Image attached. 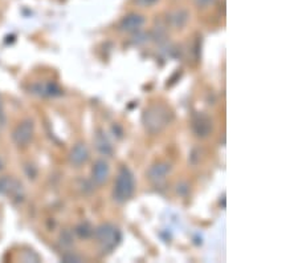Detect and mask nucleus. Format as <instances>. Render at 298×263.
Returning a JSON list of instances; mask_svg holds the SVG:
<instances>
[{"label":"nucleus","mask_w":298,"mask_h":263,"mask_svg":"<svg viewBox=\"0 0 298 263\" xmlns=\"http://www.w3.org/2000/svg\"><path fill=\"white\" fill-rule=\"evenodd\" d=\"M32 134H34V124L30 121H26L18 126V129L14 132V141L19 146H24L30 141Z\"/></svg>","instance_id":"5"},{"label":"nucleus","mask_w":298,"mask_h":263,"mask_svg":"<svg viewBox=\"0 0 298 263\" xmlns=\"http://www.w3.org/2000/svg\"><path fill=\"white\" fill-rule=\"evenodd\" d=\"M171 120H172V113L163 104L151 105L144 112V116H142L144 128L152 134L158 133L162 129H164L170 124Z\"/></svg>","instance_id":"1"},{"label":"nucleus","mask_w":298,"mask_h":263,"mask_svg":"<svg viewBox=\"0 0 298 263\" xmlns=\"http://www.w3.org/2000/svg\"><path fill=\"white\" fill-rule=\"evenodd\" d=\"M89 158V150H88L86 145L84 144H78L73 148L72 153H70V161L73 165H82L84 162H86Z\"/></svg>","instance_id":"9"},{"label":"nucleus","mask_w":298,"mask_h":263,"mask_svg":"<svg viewBox=\"0 0 298 263\" xmlns=\"http://www.w3.org/2000/svg\"><path fill=\"white\" fill-rule=\"evenodd\" d=\"M96 146L98 149V152L101 154H105V156H110L113 153V148L110 145V142L108 141V138L102 134H98L97 136V140H96Z\"/></svg>","instance_id":"11"},{"label":"nucleus","mask_w":298,"mask_h":263,"mask_svg":"<svg viewBox=\"0 0 298 263\" xmlns=\"http://www.w3.org/2000/svg\"><path fill=\"white\" fill-rule=\"evenodd\" d=\"M158 0H136V3L142 6V7H150L152 4H155Z\"/></svg>","instance_id":"14"},{"label":"nucleus","mask_w":298,"mask_h":263,"mask_svg":"<svg viewBox=\"0 0 298 263\" xmlns=\"http://www.w3.org/2000/svg\"><path fill=\"white\" fill-rule=\"evenodd\" d=\"M109 175H110L109 164H108L105 160L96 161L94 166H93V179H94V182L101 185V183L108 181Z\"/></svg>","instance_id":"8"},{"label":"nucleus","mask_w":298,"mask_h":263,"mask_svg":"<svg viewBox=\"0 0 298 263\" xmlns=\"http://www.w3.org/2000/svg\"><path fill=\"white\" fill-rule=\"evenodd\" d=\"M192 129L198 137H207L212 130L211 118L208 117V116L203 115V113H199V115L195 116V118H194Z\"/></svg>","instance_id":"4"},{"label":"nucleus","mask_w":298,"mask_h":263,"mask_svg":"<svg viewBox=\"0 0 298 263\" xmlns=\"http://www.w3.org/2000/svg\"><path fill=\"white\" fill-rule=\"evenodd\" d=\"M144 24V18L138 14H130V15L124 16L122 19L120 28L124 32H136L142 28Z\"/></svg>","instance_id":"6"},{"label":"nucleus","mask_w":298,"mask_h":263,"mask_svg":"<svg viewBox=\"0 0 298 263\" xmlns=\"http://www.w3.org/2000/svg\"><path fill=\"white\" fill-rule=\"evenodd\" d=\"M136 190V179L132 175V170L126 166L121 168L118 177L116 179V185H114L113 198L118 203L126 202L128 199L132 198Z\"/></svg>","instance_id":"2"},{"label":"nucleus","mask_w":298,"mask_h":263,"mask_svg":"<svg viewBox=\"0 0 298 263\" xmlns=\"http://www.w3.org/2000/svg\"><path fill=\"white\" fill-rule=\"evenodd\" d=\"M171 172V165L167 162H159V164L151 166L148 170V178L154 183H160L164 181L167 174Z\"/></svg>","instance_id":"7"},{"label":"nucleus","mask_w":298,"mask_h":263,"mask_svg":"<svg viewBox=\"0 0 298 263\" xmlns=\"http://www.w3.org/2000/svg\"><path fill=\"white\" fill-rule=\"evenodd\" d=\"M94 235L98 240L101 250L105 252L113 251L121 243L122 234L118 227L112 223H104L94 230Z\"/></svg>","instance_id":"3"},{"label":"nucleus","mask_w":298,"mask_h":263,"mask_svg":"<svg viewBox=\"0 0 298 263\" xmlns=\"http://www.w3.org/2000/svg\"><path fill=\"white\" fill-rule=\"evenodd\" d=\"M212 3H214V0H195V4H196L199 8H206Z\"/></svg>","instance_id":"13"},{"label":"nucleus","mask_w":298,"mask_h":263,"mask_svg":"<svg viewBox=\"0 0 298 263\" xmlns=\"http://www.w3.org/2000/svg\"><path fill=\"white\" fill-rule=\"evenodd\" d=\"M76 231H77V234H78L81 238H90L92 235H93V233H94V230H93V227H92L89 223H81V225L76 229Z\"/></svg>","instance_id":"12"},{"label":"nucleus","mask_w":298,"mask_h":263,"mask_svg":"<svg viewBox=\"0 0 298 263\" xmlns=\"http://www.w3.org/2000/svg\"><path fill=\"white\" fill-rule=\"evenodd\" d=\"M188 20V12L184 11V10H179V11H175L172 15L170 16V22L171 24L176 28H182L183 26H186Z\"/></svg>","instance_id":"10"}]
</instances>
